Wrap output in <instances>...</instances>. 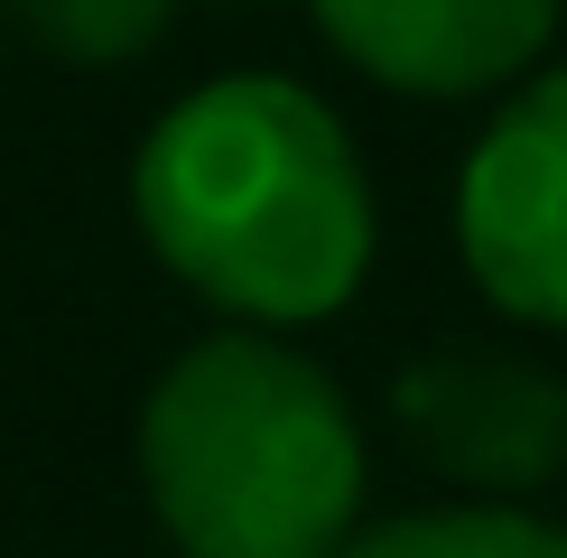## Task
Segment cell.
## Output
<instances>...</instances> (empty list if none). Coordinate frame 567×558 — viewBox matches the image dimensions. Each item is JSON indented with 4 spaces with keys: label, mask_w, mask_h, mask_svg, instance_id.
<instances>
[{
    "label": "cell",
    "mask_w": 567,
    "mask_h": 558,
    "mask_svg": "<svg viewBox=\"0 0 567 558\" xmlns=\"http://www.w3.org/2000/svg\"><path fill=\"white\" fill-rule=\"evenodd\" d=\"M140 232L243 326L336 317L372 270V186L344 122L289 75H224L140 140Z\"/></svg>",
    "instance_id": "6da1fadb"
},
{
    "label": "cell",
    "mask_w": 567,
    "mask_h": 558,
    "mask_svg": "<svg viewBox=\"0 0 567 558\" xmlns=\"http://www.w3.org/2000/svg\"><path fill=\"white\" fill-rule=\"evenodd\" d=\"M140 475L186 558H336L363 530V428L270 326L205 335L140 410Z\"/></svg>",
    "instance_id": "7a4b0ae2"
},
{
    "label": "cell",
    "mask_w": 567,
    "mask_h": 558,
    "mask_svg": "<svg viewBox=\"0 0 567 558\" xmlns=\"http://www.w3.org/2000/svg\"><path fill=\"white\" fill-rule=\"evenodd\" d=\"M456 242L503 317L567 326V65L484 122L456 177Z\"/></svg>",
    "instance_id": "3957f363"
},
{
    "label": "cell",
    "mask_w": 567,
    "mask_h": 558,
    "mask_svg": "<svg viewBox=\"0 0 567 558\" xmlns=\"http://www.w3.org/2000/svg\"><path fill=\"white\" fill-rule=\"evenodd\" d=\"M391 428L437 484H465L475 503H522L567 475V382L493 344L419 354L391 382Z\"/></svg>",
    "instance_id": "277c9868"
},
{
    "label": "cell",
    "mask_w": 567,
    "mask_h": 558,
    "mask_svg": "<svg viewBox=\"0 0 567 558\" xmlns=\"http://www.w3.org/2000/svg\"><path fill=\"white\" fill-rule=\"evenodd\" d=\"M317 19L372 84L465 103L530 75V56L558 29V0H317Z\"/></svg>",
    "instance_id": "5b68a950"
},
{
    "label": "cell",
    "mask_w": 567,
    "mask_h": 558,
    "mask_svg": "<svg viewBox=\"0 0 567 558\" xmlns=\"http://www.w3.org/2000/svg\"><path fill=\"white\" fill-rule=\"evenodd\" d=\"M336 558H567V530L522 503H446L353 530Z\"/></svg>",
    "instance_id": "8992f818"
},
{
    "label": "cell",
    "mask_w": 567,
    "mask_h": 558,
    "mask_svg": "<svg viewBox=\"0 0 567 558\" xmlns=\"http://www.w3.org/2000/svg\"><path fill=\"white\" fill-rule=\"evenodd\" d=\"M19 19L65 65H131L168 38L177 0H19Z\"/></svg>",
    "instance_id": "52a82bcc"
}]
</instances>
